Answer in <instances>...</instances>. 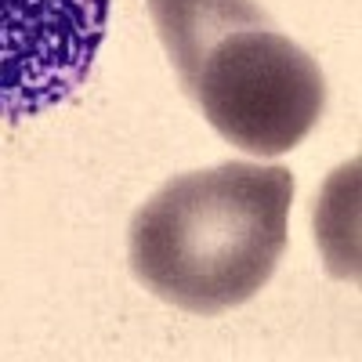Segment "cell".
I'll list each match as a JSON object with an SVG mask.
<instances>
[{
	"mask_svg": "<svg viewBox=\"0 0 362 362\" xmlns=\"http://www.w3.org/2000/svg\"><path fill=\"white\" fill-rule=\"evenodd\" d=\"M293 174L232 160L170 177L131 218L127 254L145 290L196 315L232 312L272 279L290 232Z\"/></svg>",
	"mask_w": 362,
	"mask_h": 362,
	"instance_id": "cell-1",
	"label": "cell"
},
{
	"mask_svg": "<svg viewBox=\"0 0 362 362\" xmlns=\"http://www.w3.org/2000/svg\"><path fill=\"white\" fill-rule=\"evenodd\" d=\"M181 87L225 141L261 160L297 148L326 105L315 58L272 22L235 25L210 40Z\"/></svg>",
	"mask_w": 362,
	"mask_h": 362,
	"instance_id": "cell-2",
	"label": "cell"
},
{
	"mask_svg": "<svg viewBox=\"0 0 362 362\" xmlns=\"http://www.w3.org/2000/svg\"><path fill=\"white\" fill-rule=\"evenodd\" d=\"M109 0H0V119H25L87 83Z\"/></svg>",
	"mask_w": 362,
	"mask_h": 362,
	"instance_id": "cell-3",
	"label": "cell"
},
{
	"mask_svg": "<svg viewBox=\"0 0 362 362\" xmlns=\"http://www.w3.org/2000/svg\"><path fill=\"white\" fill-rule=\"evenodd\" d=\"M148 15L181 83L192 76L210 40H218L235 25L272 22L254 0H148Z\"/></svg>",
	"mask_w": 362,
	"mask_h": 362,
	"instance_id": "cell-4",
	"label": "cell"
}]
</instances>
